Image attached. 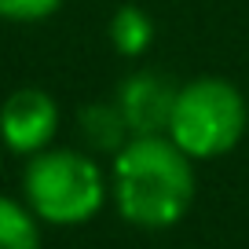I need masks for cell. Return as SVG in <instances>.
<instances>
[{"instance_id":"obj_1","label":"cell","mask_w":249,"mask_h":249,"mask_svg":"<svg viewBox=\"0 0 249 249\" xmlns=\"http://www.w3.org/2000/svg\"><path fill=\"white\" fill-rule=\"evenodd\" d=\"M195 191V158H187L169 136H132L110 158V202L124 224L140 231L179 224Z\"/></svg>"},{"instance_id":"obj_2","label":"cell","mask_w":249,"mask_h":249,"mask_svg":"<svg viewBox=\"0 0 249 249\" xmlns=\"http://www.w3.org/2000/svg\"><path fill=\"white\" fill-rule=\"evenodd\" d=\"M110 198V176L85 147H48L26 158L22 202L40 224L81 227L99 216Z\"/></svg>"},{"instance_id":"obj_3","label":"cell","mask_w":249,"mask_h":249,"mask_svg":"<svg viewBox=\"0 0 249 249\" xmlns=\"http://www.w3.org/2000/svg\"><path fill=\"white\" fill-rule=\"evenodd\" d=\"M249 128V103L227 77H191L179 85L169 117V140L195 161L231 154Z\"/></svg>"},{"instance_id":"obj_4","label":"cell","mask_w":249,"mask_h":249,"mask_svg":"<svg viewBox=\"0 0 249 249\" xmlns=\"http://www.w3.org/2000/svg\"><path fill=\"white\" fill-rule=\"evenodd\" d=\"M62 128V110L52 92L44 88H15L0 103V143L8 154L33 158L55 143Z\"/></svg>"},{"instance_id":"obj_5","label":"cell","mask_w":249,"mask_h":249,"mask_svg":"<svg viewBox=\"0 0 249 249\" xmlns=\"http://www.w3.org/2000/svg\"><path fill=\"white\" fill-rule=\"evenodd\" d=\"M176 92H179V85L169 81V73L132 70L114 88V103H117V110H121L132 136H165L169 132Z\"/></svg>"},{"instance_id":"obj_6","label":"cell","mask_w":249,"mask_h":249,"mask_svg":"<svg viewBox=\"0 0 249 249\" xmlns=\"http://www.w3.org/2000/svg\"><path fill=\"white\" fill-rule=\"evenodd\" d=\"M77 136L85 143V150H92L95 158L99 154H110L114 158L124 143L132 140L128 124H124L121 110H117L114 95L110 99H92L77 110Z\"/></svg>"},{"instance_id":"obj_7","label":"cell","mask_w":249,"mask_h":249,"mask_svg":"<svg viewBox=\"0 0 249 249\" xmlns=\"http://www.w3.org/2000/svg\"><path fill=\"white\" fill-rule=\"evenodd\" d=\"M107 37H110V44H114V52L121 59H143L154 48V37H158L154 15L147 8H140V4H121L110 15Z\"/></svg>"},{"instance_id":"obj_8","label":"cell","mask_w":249,"mask_h":249,"mask_svg":"<svg viewBox=\"0 0 249 249\" xmlns=\"http://www.w3.org/2000/svg\"><path fill=\"white\" fill-rule=\"evenodd\" d=\"M0 249H40V220L8 195H0Z\"/></svg>"},{"instance_id":"obj_9","label":"cell","mask_w":249,"mask_h":249,"mask_svg":"<svg viewBox=\"0 0 249 249\" xmlns=\"http://www.w3.org/2000/svg\"><path fill=\"white\" fill-rule=\"evenodd\" d=\"M66 0H0V22L15 26H33L48 22L52 15H59Z\"/></svg>"},{"instance_id":"obj_10","label":"cell","mask_w":249,"mask_h":249,"mask_svg":"<svg viewBox=\"0 0 249 249\" xmlns=\"http://www.w3.org/2000/svg\"><path fill=\"white\" fill-rule=\"evenodd\" d=\"M4 154H8V150H4V143H0V172H4Z\"/></svg>"}]
</instances>
